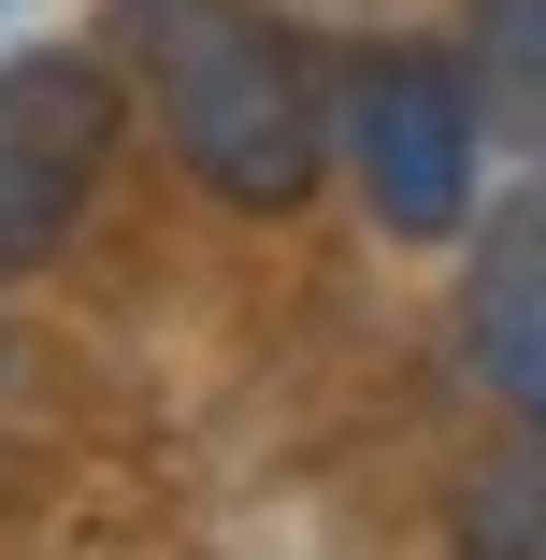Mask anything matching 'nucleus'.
<instances>
[{
  "instance_id": "obj_6",
  "label": "nucleus",
  "mask_w": 546,
  "mask_h": 560,
  "mask_svg": "<svg viewBox=\"0 0 546 560\" xmlns=\"http://www.w3.org/2000/svg\"><path fill=\"white\" fill-rule=\"evenodd\" d=\"M461 560H546V431H518L503 460L461 475Z\"/></svg>"
},
{
  "instance_id": "obj_2",
  "label": "nucleus",
  "mask_w": 546,
  "mask_h": 560,
  "mask_svg": "<svg viewBox=\"0 0 546 560\" xmlns=\"http://www.w3.org/2000/svg\"><path fill=\"white\" fill-rule=\"evenodd\" d=\"M332 173L388 245H461L489 215V116L446 44H360L332 58Z\"/></svg>"
},
{
  "instance_id": "obj_5",
  "label": "nucleus",
  "mask_w": 546,
  "mask_h": 560,
  "mask_svg": "<svg viewBox=\"0 0 546 560\" xmlns=\"http://www.w3.org/2000/svg\"><path fill=\"white\" fill-rule=\"evenodd\" d=\"M461 86H475V116L489 144H518L546 173V0H461Z\"/></svg>"
},
{
  "instance_id": "obj_4",
  "label": "nucleus",
  "mask_w": 546,
  "mask_h": 560,
  "mask_svg": "<svg viewBox=\"0 0 546 560\" xmlns=\"http://www.w3.org/2000/svg\"><path fill=\"white\" fill-rule=\"evenodd\" d=\"M461 374L546 431V173L489 187V215L461 231Z\"/></svg>"
},
{
  "instance_id": "obj_1",
  "label": "nucleus",
  "mask_w": 546,
  "mask_h": 560,
  "mask_svg": "<svg viewBox=\"0 0 546 560\" xmlns=\"http://www.w3.org/2000/svg\"><path fill=\"white\" fill-rule=\"evenodd\" d=\"M101 58L144 86L201 201L302 215L332 187V44H302L274 0H116Z\"/></svg>"
},
{
  "instance_id": "obj_3",
  "label": "nucleus",
  "mask_w": 546,
  "mask_h": 560,
  "mask_svg": "<svg viewBox=\"0 0 546 560\" xmlns=\"http://www.w3.org/2000/svg\"><path fill=\"white\" fill-rule=\"evenodd\" d=\"M116 144H130V72L101 44H15L0 58V273H44L86 231Z\"/></svg>"
}]
</instances>
